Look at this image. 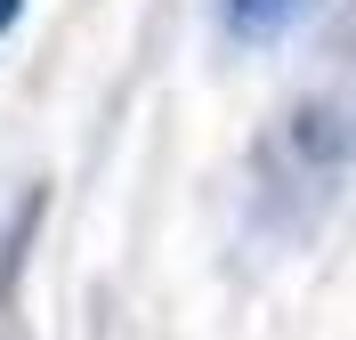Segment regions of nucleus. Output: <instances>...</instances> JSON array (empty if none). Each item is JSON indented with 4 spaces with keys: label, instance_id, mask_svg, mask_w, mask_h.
I'll return each mask as SVG.
<instances>
[{
    "label": "nucleus",
    "instance_id": "7ed1b4c3",
    "mask_svg": "<svg viewBox=\"0 0 356 340\" xmlns=\"http://www.w3.org/2000/svg\"><path fill=\"white\" fill-rule=\"evenodd\" d=\"M24 17V0H0V41H8V24Z\"/></svg>",
    "mask_w": 356,
    "mask_h": 340
},
{
    "label": "nucleus",
    "instance_id": "f257e3e1",
    "mask_svg": "<svg viewBox=\"0 0 356 340\" xmlns=\"http://www.w3.org/2000/svg\"><path fill=\"white\" fill-rule=\"evenodd\" d=\"M41 219H49V179H33L17 203H8V219H0V316L17 308V284H24V259H33Z\"/></svg>",
    "mask_w": 356,
    "mask_h": 340
},
{
    "label": "nucleus",
    "instance_id": "f03ea898",
    "mask_svg": "<svg viewBox=\"0 0 356 340\" xmlns=\"http://www.w3.org/2000/svg\"><path fill=\"white\" fill-rule=\"evenodd\" d=\"M291 8H300V0H227V17H235V24H251V33H259V24H284Z\"/></svg>",
    "mask_w": 356,
    "mask_h": 340
}]
</instances>
